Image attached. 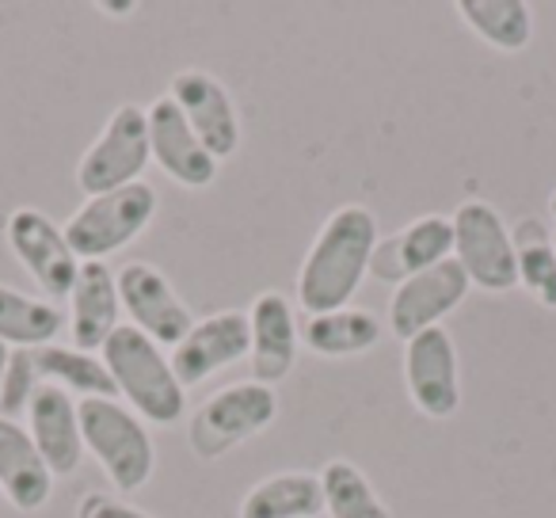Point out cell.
<instances>
[{"label": "cell", "mask_w": 556, "mask_h": 518, "mask_svg": "<svg viewBox=\"0 0 556 518\" xmlns=\"http://www.w3.org/2000/svg\"><path fill=\"white\" fill-rule=\"evenodd\" d=\"M374 248H378V217L358 202L340 206L320 225L298 271V305L305 317L343 309L358 294L363 279L370 275Z\"/></svg>", "instance_id": "cell-1"}, {"label": "cell", "mask_w": 556, "mask_h": 518, "mask_svg": "<svg viewBox=\"0 0 556 518\" xmlns=\"http://www.w3.org/2000/svg\"><path fill=\"white\" fill-rule=\"evenodd\" d=\"M118 396L138 419H149L156 427H172L187 412V389L179 386L172 358L164 348H156L146 332L134 325H118L115 336L100 351Z\"/></svg>", "instance_id": "cell-2"}, {"label": "cell", "mask_w": 556, "mask_h": 518, "mask_svg": "<svg viewBox=\"0 0 556 518\" xmlns=\"http://www.w3.org/2000/svg\"><path fill=\"white\" fill-rule=\"evenodd\" d=\"M80 434H85V454L100 462L118 492H141L156 469V446L149 439L146 419L134 416L126 404L108 396H85L77 401Z\"/></svg>", "instance_id": "cell-3"}, {"label": "cell", "mask_w": 556, "mask_h": 518, "mask_svg": "<svg viewBox=\"0 0 556 518\" xmlns=\"http://www.w3.org/2000/svg\"><path fill=\"white\" fill-rule=\"evenodd\" d=\"M278 419V393L260 381H232L210 393L187 424V442L199 462H217L240 442L263 434Z\"/></svg>", "instance_id": "cell-4"}, {"label": "cell", "mask_w": 556, "mask_h": 518, "mask_svg": "<svg viewBox=\"0 0 556 518\" xmlns=\"http://www.w3.org/2000/svg\"><path fill=\"white\" fill-rule=\"evenodd\" d=\"M156 202L161 199L146 179L85 199L77 214L65 222V240L73 255L80 264H103L111 252L126 248L149 229V222L156 217Z\"/></svg>", "instance_id": "cell-5"}, {"label": "cell", "mask_w": 556, "mask_h": 518, "mask_svg": "<svg viewBox=\"0 0 556 518\" xmlns=\"http://www.w3.org/2000/svg\"><path fill=\"white\" fill-rule=\"evenodd\" d=\"M153 161L149 149V118L138 103H118L96 141L85 149L77 164V187L85 199L118 191L126 184H138L146 164Z\"/></svg>", "instance_id": "cell-6"}, {"label": "cell", "mask_w": 556, "mask_h": 518, "mask_svg": "<svg viewBox=\"0 0 556 518\" xmlns=\"http://www.w3.org/2000/svg\"><path fill=\"white\" fill-rule=\"evenodd\" d=\"M454 260L469 275L472 287L488 294H507L518 287V260L510 225L500 217L492 202L469 199L454 210Z\"/></svg>", "instance_id": "cell-7"}, {"label": "cell", "mask_w": 556, "mask_h": 518, "mask_svg": "<svg viewBox=\"0 0 556 518\" xmlns=\"http://www.w3.org/2000/svg\"><path fill=\"white\" fill-rule=\"evenodd\" d=\"M404 386L419 416L450 419L462 408V366L446 328H427L404 343Z\"/></svg>", "instance_id": "cell-8"}, {"label": "cell", "mask_w": 556, "mask_h": 518, "mask_svg": "<svg viewBox=\"0 0 556 518\" xmlns=\"http://www.w3.org/2000/svg\"><path fill=\"white\" fill-rule=\"evenodd\" d=\"M4 237H9V248L16 252V260L27 267V275L39 282L42 294L47 298L73 294V282L80 275V260L73 255L62 225L50 222L42 210L20 206L4 222Z\"/></svg>", "instance_id": "cell-9"}, {"label": "cell", "mask_w": 556, "mask_h": 518, "mask_svg": "<svg viewBox=\"0 0 556 518\" xmlns=\"http://www.w3.org/2000/svg\"><path fill=\"white\" fill-rule=\"evenodd\" d=\"M115 282H118V302L130 313L134 328L146 332L156 348L176 351L187 340V332L194 328L191 309H187V302L172 290V282L153 264L134 260V264H126L115 275Z\"/></svg>", "instance_id": "cell-10"}, {"label": "cell", "mask_w": 556, "mask_h": 518, "mask_svg": "<svg viewBox=\"0 0 556 518\" xmlns=\"http://www.w3.org/2000/svg\"><path fill=\"white\" fill-rule=\"evenodd\" d=\"M469 290L472 282L457 260L434 264L431 271L408 275L393 290V298H389V328H393L396 340L408 343L412 336L427 332V328H439V320L450 317L469 298Z\"/></svg>", "instance_id": "cell-11"}, {"label": "cell", "mask_w": 556, "mask_h": 518, "mask_svg": "<svg viewBox=\"0 0 556 518\" xmlns=\"http://www.w3.org/2000/svg\"><path fill=\"white\" fill-rule=\"evenodd\" d=\"M252 348V325H248L244 309H222L210 317L194 320L187 340L172 351V370H176L179 386L191 389L214 378L217 370H229L240 358H248Z\"/></svg>", "instance_id": "cell-12"}, {"label": "cell", "mask_w": 556, "mask_h": 518, "mask_svg": "<svg viewBox=\"0 0 556 518\" xmlns=\"http://www.w3.org/2000/svg\"><path fill=\"white\" fill-rule=\"evenodd\" d=\"M172 103L184 111L187 126L194 130V138L217 156H232L240 149V115H237V103H232L229 88L206 70H179L172 77L168 88Z\"/></svg>", "instance_id": "cell-13"}, {"label": "cell", "mask_w": 556, "mask_h": 518, "mask_svg": "<svg viewBox=\"0 0 556 518\" xmlns=\"http://www.w3.org/2000/svg\"><path fill=\"white\" fill-rule=\"evenodd\" d=\"M149 118V149L153 161L161 164V172L179 187L202 191L217 179V156L194 138V130L187 126L184 111L172 103V96H156L146 108Z\"/></svg>", "instance_id": "cell-14"}, {"label": "cell", "mask_w": 556, "mask_h": 518, "mask_svg": "<svg viewBox=\"0 0 556 518\" xmlns=\"http://www.w3.org/2000/svg\"><path fill=\"white\" fill-rule=\"evenodd\" d=\"M248 325H252V348H248V366H252V381L275 389L287 378L298 363V317L294 305L275 290H263L248 309Z\"/></svg>", "instance_id": "cell-15"}, {"label": "cell", "mask_w": 556, "mask_h": 518, "mask_svg": "<svg viewBox=\"0 0 556 518\" xmlns=\"http://www.w3.org/2000/svg\"><path fill=\"white\" fill-rule=\"evenodd\" d=\"M27 434H31L35 450L42 454V462L50 465L54 477H70L85 462V434H80L77 401L65 389L42 381V389L31 401V412H27Z\"/></svg>", "instance_id": "cell-16"}, {"label": "cell", "mask_w": 556, "mask_h": 518, "mask_svg": "<svg viewBox=\"0 0 556 518\" xmlns=\"http://www.w3.org/2000/svg\"><path fill=\"white\" fill-rule=\"evenodd\" d=\"M123 302H118V282L108 264H80V275L70 294V348L77 351H103V343L115 336Z\"/></svg>", "instance_id": "cell-17"}, {"label": "cell", "mask_w": 556, "mask_h": 518, "mask_svg": "<svg viewBox=\"0 0 556 518\" xmlns=\"http://www.w3.org/2000/svg\"><path fill=\"white\" fill-rule=\"evenodd\" d=\"M0 495L24 515H35L54 495V472L35 450L20 419L0 416Z\"/></svg>", "instance_id": "cell-18"}, {"label": "cell", "mask_w": 556, "mask_h": 518, "mask_svg": "<svg viewBox=\"0 0 556 518\" xmlns=\"http://www.w3.org/2000/svg\"><path fill=\"white\" fill-rule=\"evenodd\" d=\"M325 515V492L320 472H275L263 477L240 500V518H317Z\"/></svg>", "instance_id": "cell-19"}, {"label": "cell", "mask_w": 556, "mask_h": 518, "mask_svg": "<svg viewBox=\"0 0 556 518\" xmlns=\"http://www.w3.org/2000/svg\"><path fill=\"white\" fill-rule=\"evenodd\" d=\"M65 328V313L50 298H31L0 282V343L12 351H39L58 340Z\"/></svg>", "instance_id": "cell-20"}, {"label": "cell", "mask_w": 556, "mask_h": 518, "mask_svg": "<svg viewBox=\"0 0 556 518\" xmlns=\"http://www.w3.org/2000/svg\"><path fill=\"white\" fill-rule=\"evenodd\" d=\"M302 340L320 358H355L381 343V320L370 309L343 305V309L320 313V317L305 320Z\"/></svg>", "instance_id": "cell-21"}, {"label": "cell", "mask_w": 556, "mask_h": 518, "mask_svg": "<svg viewBox=\"0 0 556 518\" xmlns=\"http://www.w3.org/2000/svg\"><path fill=\"white\" fill-rule=\"evenodd\" d=\"M457 16L480 42L503 54H518L533 39V9L522 0H462Z\"/></svg>", "instance_id": "cell-22"}, {"label": "cell", "mask_w": 556, "mask_h": 518, "mask_svg": "<svg viewBox=\"0 0 556 518\" xmlns=\"http://www.w3.org/2000/svg\"><path fill=\"white\" fill-rule=\"evenodd\" d=\"M35 363H39V374L47 386H58L65 389V393H80V401L85 396H108V401H115L118 389L115 381H111L108 366H103L100 355H88V351H77V348H58V343H50V348H39L35 351Z\"/></svg>", "instance_id": "cell-23"}, {"label": "cell", "mask_w": 556, "mask_h": 518, "mask_svg": "<svg viewBox=\"0 0 556 518\" xmlns=\"http://www.w3.org/2000/svg\"><path fill=\"white\" fill-rule=\"evenodd\" d=\"M386 248L393 252L396 271H401L404 282L408 275L431 271L434 264L454 260V225L442 214H424L412 225H404L393 240H386Z\"/></svg>", "instance_id": "cell-24"}, {"label": "cell", "mask_w": 556, "mask_h": 518, "mask_svg": "<svg viewBox=\"0 0 556 518\" xmlns=\"http://www.w3.org/2000/svg\"><path fill=\"white\" fill-rule=\"evenodd\" d=\"M320 492L328 518H393V510L374 492L370 477L348 457H336L320 469Z\"/></svg>", "instance_id": "cell-25"}, {"label": "cell", "mask_w": 556, "mask_h": 518, "mask_svg": "<svg viewBox=\"0 0 556 518\" xmlns=\"http://www.w3.org/2000/svg\"><path fill=\"white\" fill-rule=\"evenodd\" d=\"M515 240V260H518V287H526L545 309H556V248L553 232L538 222L526 217L510 229Z\"/></svg>", "instance_id": "cell-26"}, {"label": "cell", "mask_w": 556, "mask_h": 518, "mask_svg": "<svg viewBox=\"0 0 556 518\" xmlns=\"http://www.w3.org/2000/svg\"><path fill=\"white\" fill-rule=\"evenodd\" d=\"M42 389V374L35 363V351H12L9 370H4V386H0V416L4 419H24L31 412L35 393Z\"/></svg>", "instance_id": "cell-27"}, {"label": "cell", "mask_w": 556, "mask_h": 518, "mask_svg": "<svg viewBox=\"0 0 556 518\" xmlns=\"http://www.w3.org/2000/svg\"><path fill=\"white\" fill-rule=\"evenodd\" d=\"M77 518H156V515H149V510L134 507V503L118 500L111 492H88L77 503Z\"/></svg>", "instance_id": "cell-28"}, {"label": "cell", "mask_w": 556, "mask_h": 518, "mask_svg": "<svg viewBox=\"0 0 556 518\" xmlns=\"http://www.w3.org/2000/svg\"><path fill=\"white\" fill-rule=\"evenodd\" d=\"M9 355H12V348H4V343H0V386H4V370H9Z\"/></svg>", "instance_id": "cell-29"}, {"label": "cell", "mask_w": 556, "mask_h": 518, "mask_svg": "<svg viewBox=\"0 0 556 518\" xmlns=\"http://www.w3.org/2000/svg\"><path fill=\"white\" fill-rule=\"evenodd\" d=\"M103 12H118V16H130L134 12V4H100Z\"/></svg>", "instance_id": "cell-30"}, {"label": "cell", "mask_w": 556, "mask_h": 518, "mask_svg": "<svg viewBox=\"0 0 556 518\" xmlns=\"http://www.w3.org/2000/svg\"><path fill=\"white\" fill-rule=\"evenodd\" d=\"M548 214H553V217H556V191H553V194H548Z\"/></svg>", "instance_id": "cell-31"}, {"label": "cell", "mask_w": 556, "mask_h": 518, "mask_svg": "<svg viewBox=\"0 0 556 518\" xmlns=\"http://www.w3.org/2000/svg\"><path fill=\"white\" fill-rule=\"evenodd\" d=\"M553 248H556V232H553Z\"/></svg>", "instance_id": "cell-32"}]
</instances>
